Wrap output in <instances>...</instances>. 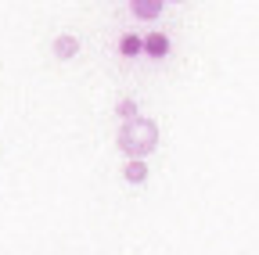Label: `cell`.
<instances>
[{
    "instance_id": "cell-7",
    "label": "cell",
    "mask_w": 259,
    "mask_h": 255,
    "mask_svg": "<svg viewBox=\"0 0 259 255\" xmlns=\"http://www.w3.org/2000/svg\"><path fill=\"white\" fill-rule=\"evenodd\" d=\"M119 115H122V119H137V101H130V97L119 101Z\"/></svg>"
},
{
    "instance_id": "cell-6",
    "label": "cell",
    "mask_w": 259,
    "mask_h": 255,
    "mask_svg": "<svg viewBox=\"0 0 259 255\" xmlns=\"http://www.w3.org/2000/svg\"><path fill=\"white\" fill-rule=\"evenodd\" d=\"M119 50H122V54L130 58V54H137V50H144V40H137L134 33H130V36H122V40H119Z\"/></svg>"
},
{
    "instance_id": "cell-5",
    "label": "cell",
    "mask_w": 259,
    "mask_h": 255,
    "mask_svg": "<svg viewBox=\"0 0 259 255\" xmlns=\"http://www.w3.org/2000/svg\"><path fill=\"white\" fill-rule=\"evenodd\" d=\"M162 0H134V15L137 18H158Z\"/></svg>"
},
{
    "instance_id": "cell-4",
    "label": "cell",
    "mask_w": 259,
    "mask_h": 255,
    "mask_svg": "<svg viewBox=\"0 0 259 255\" xmlns=\"http://www.w3.org/2000/svg\"><path fill=\"white\" fill-rule=\"evenodd\" d=\"M126 180H130V183H144V180H148L144 158H130V162H126Z\"/></svg>"
},
{
    "instance_id": "cell-1",
    "label": "cell",
    "mask_w": 259,
    "mask_h": 255,
    "mask_svg": "<svg viewBox=\"0 0 259 255\" xmlns=\"http://www.w3.org/2000/svg\"><path fill=\"white\" fill-rule=\"evenodd\" d=\"M155 144H158V126L151 122V119H126V126L119 130V147H122V155H130V158H144V155H151L155 151Z\"/></svg>"
},
{
    "instance_id": "cell-2",
    "label": "cell",
    "mask_w": 259,
    "mask_h": 255,
    "mask_svg": "<svg viewBox=\"0 0 259 255\" xmlns=\"http://www.w3.org/2000/svg\"><path fill=\"white\" fill-rule=\"evenodd\" d=\"M76 54H79V40H76V36L65 33V36H58V40H54V58L69 61V58H76Z\"/></svg>"
},
{
    "instance_id": "cell-3",
    "label": "cell",
    "mask_w": 259,
    "mask_h": 255,
    "mask_svg": "<svg viewBox=\"0 0 259 255\" xmlns=\"http://www.w3.org/2000/svg\"><path fill=\"white\" fill-rule=\"evenodd\" d=\"M144 50H148L151 58H166V54H169V36H162V33H151V36L144 40Z\"/></svg>"
}]
</instances>
